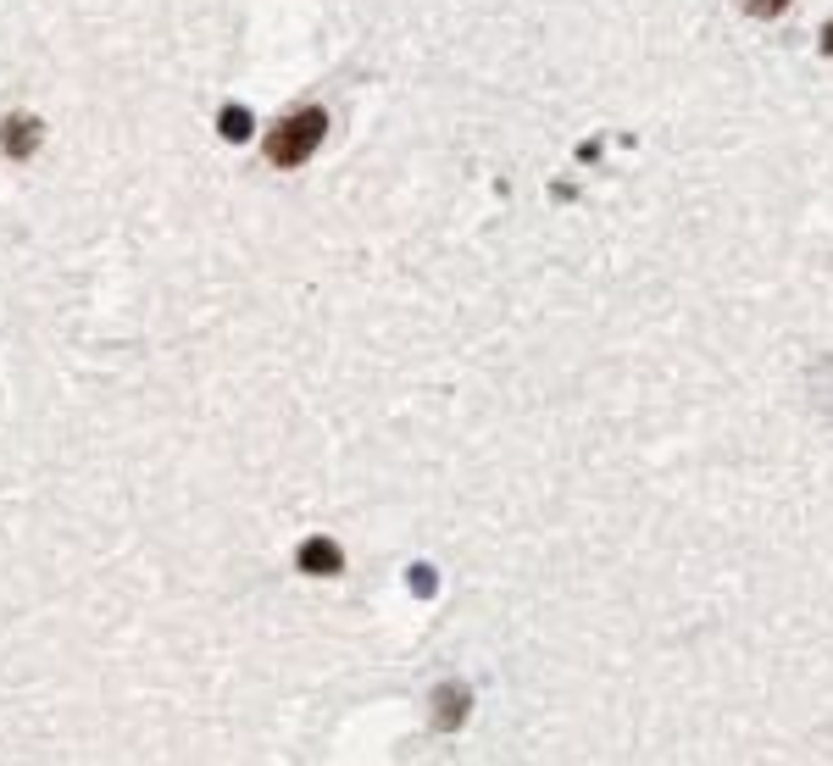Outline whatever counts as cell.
Segmentation results:
<instances>
[{
	"label": "cell",
	"instance_id": "1",
	"mask_svg": "<svg viewBox=\"0 0 833 766\" xmlns=\"http://www.w3.org/2000/svg\"><path fill=\"white\" fill-rule=\"evenodd\" d=\"M328 139V112L322 106H300V112H289V117H278L273 128H267V139H262V150H267V161L273 167H300V161H311L317 156V145Z\"/></svg>",
	"mask_w": 833,
	"mask_h": 766
},
{
	"label": "cell",
	"instance_id": "2",
	"mask_svg": "<svg viewBox=\"0 0 833 766\" xmlns=\"http://www.w3.org/2000/svg\"><path fill=\"white\" fill-rule=\"evenodd\" d=\"M39 134H45V128H39L34 112H12L7 123H0V150H7L12 161H28V156L39 150Z\"/></svg>",
	"mask_w": 833,
	"mask_h": 766
},
{
	"label": "cell",
	"instance_id": "3",
	"mask_svg": "<svg viewBox=\"0 0 833 766\" xmlns=\"http://www.w3.org/2000/svg\"><path fill=\"white\" fill-rule=\"evenodd\" d=\"M295 561H300V572H311V578L345 572V556H340V545H333V539H306V545L295 550Z\"/></svg>",
	"mask_w": 833,
	"mask_h": 766
},
{
	"label": "cell",
	"instance_id": "4",
	"mask_svg": "<svg viewBox=\"0 0 833 766\" xmlns=\"http://www.w3.org/2000/svg\"><path fill=\"white\" fill-rule=\"evenodd\" d=\"M217 128H222V139L239 145V139H250V112H244V106H222V112H217Z\"/></svg>",
	"mask_w": 833,
	"mask_h": 766
},
{
	"label": "cell",
	"instance_id": "5",
	"mask_svg": "<svg viewBox=\"0 0 833 766\" xmlns=\"http://www.w3.org/2000/svg\"><path fill=\"white\" fill-rule=\"evenodd\" d=\"M739 7H744V18H778V12H789V0H739Z\"/></svg>",
	"mask_w": 833,
	"mask_h": 766
},
{
	"label": "cell",
	"instance_id": "6",
	"mask_svg": "<svg viewBox=\"0 0 833 766\" xmlns=\"http://www.w3.org/2000/svg\"><path fill=\"white\" fill-rule=\"evenodd\" d=\"M817 45H822V56H833V18L822 23V34H817Z\"/></svg>",
	"mask_w": 833,
	"mask_h": 766
}]
</instances>
